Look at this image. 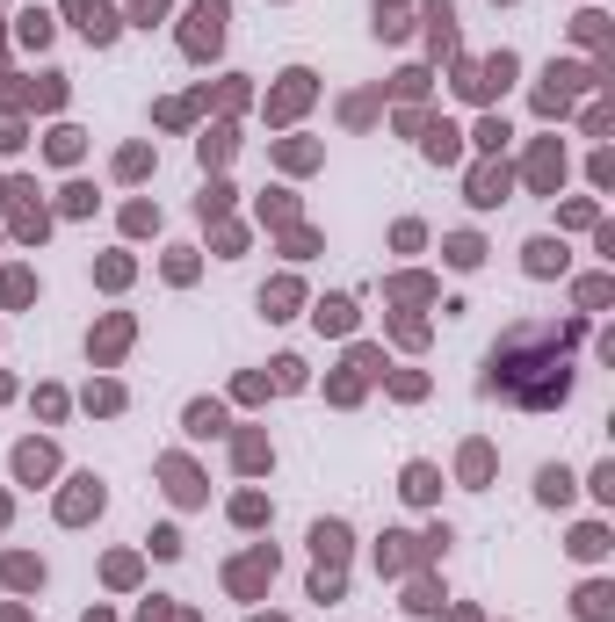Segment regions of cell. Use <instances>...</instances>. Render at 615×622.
I'll use <instances>...</instances> for the list:
<instances>
[{"label": "cell", "mask_w": 615, "mask_h": 622, "mask_svg": "<svg viewBox=\"0 0 615 622\" xmlns=\"http://www.w3.org/2000/svg\"><path fill=\"white\" fill-rule=\"evenodd\" d=\"M529 268H536V275H550V268H565V254H557L550 239H536V246H529Z\"/></svg>", "instance_id": "8"}, {"label": "cell", "mask_w": 615, "mask_h": 622, "mask_svg": "<svg viewBox=\"0 0 615 622\" xmlns=\"http://www.w3.org/2000/svg\"><path fill=\"white\" fill-rule=\"evenodd\" d=\"M217 36H225V0H196V15H189V51H217Z\"/></svg>", "instance_id": "1"}, {"label": "cell", "mask_w": 615, "mask_h": 622, "mask_svg": "<svg viewBox=\"0 0 615 622\" xmlns=\"http://www.w3.org/2000/svg\"><path fill=\"white\" fill-rule=\"evenodd\" d=\"M15 471H22L29 485H36V478L51 471V448H44V441H29V448H15Z\"/></svg>", "instance_id": "4"}, {"label": "cell", "mask_w": 615, "mask_h": 622, "mask_svg": "<svg viewBox=\"0 0 615 622\" xmlns=\"http://www.w3.org/2000/svg\"><path fill=\"white\" fill-rule=\"evenodd\" d=\"M66 8L80 15V29H87V36H117V22H109V8H101V0H66Z\"/></svg>", "instance_id": "2"}, {"label": "cell", "mask_w": 615, "mask_h": 622, "mask_svg": "<svg viewBox=\"0 0 615 622\" xmlns=\"http://www.w3.org/2000/svg\"><path fill=\"white\" fill-rule=\"evenodd\" d=\"M189 434H225V413H217V406H196V413H189Z\"/></svg>", "instance_id": "7"}, {"label": "cell", "mask_w": 615, "mask_h": 622, "mask_svg": "<svg viewBox=\"0 0 615 622\" xmlns=\"http://www.w3.org/2000/svg\"><path fill=\"white\" fill-rule=\"evenodd\" d=\"M312 543H319V557H341V550H348V529H341V521H319Z\"/></svg>", "instance_id": "5"}, {"label": "cell", "mask_w": 615, "mask_h": 622, "mask_svg": "<svg viewBox=\"0 0 615 622\" xmlns=\"http://www.w3.org/2000/svg\"><path fill=\"white\" fill-rule=\"evenodd\" d=\"M166 485H174V499H203V485H196L189 464H166Z\"/></svg>", "instance_id": "6"}, {"label": "cell", "mask_w": 615, "mask_h": 622, "mask_svg": "<svg viewBox=\"0 0 615 622\" xmlns=\"http://www.w3.org/2000/svg\"><path fill=\"white\" fill-rule=\"evenodd\" d=\"M543 499H572V478L565 471H543Z\"/></svg>", "instance_id": "10"}, {"label": "cell", "mask_w": 615, "mask_h": 622, "mask_svg": "<svg viewBox=\"0 0 615 622\" xmlns=\"http://www.w3.org/2000/svg\"><path fill=\"white\" fill-rule=\"evenodd\" d=\"M406 492H413V499H434V471L413 464V471H406Z\"/></svg>", "instance_id": "9"}, {"label": "cell", "mask_w": 615, "mask_h": 622, "mask_svg": "<svg viewBox=\"0 0 615 622\" xmlns=\"http://www.w3.org/2000/svg\"><path fill=\"white\" fill-rule=\"evenodd\" d=\"M94 506H101V485H94V478H80V485L66 492V521H87Z\"/></svg>", "instance_id": "3"}]
</instances>
